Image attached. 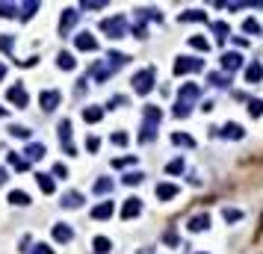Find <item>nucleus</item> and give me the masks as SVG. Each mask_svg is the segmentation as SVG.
I'll return each mask as SVG.
<instances>
[{"label": "nucleus", "instance_id": "52", "mask_svg": "<svg viewBox=\"0 0 263 254\" xmlns=\"http://www.w3.org/2000/svg\"><path fill=\"white\" fill-rule=\"evenodd\" d=\"M3 77H6V65H3V62H0V80H3Z\"/></svg>", "mask_w": 263, "mask_h": 254}, {"label": "nucleus", "instance_id": "22", "mask_svg": "<svg viewBox=\"0 0 263 254\" xmlns=\"http://www.w3.org/2000/svg\"><path fill=\"white\" fill-rule=\"evenodd\" d=\"M222 136H225V139H243V127H240V124H234V121H231V124H225V127H222Z\"/></svg>", "mask_w": 263, "mask_h": 254}, {"label": "nucleus", "instance_id": "24", "mask_svg": "<svg viewBox=\"0 0 263 254\" xmlns=\"http://www.w3.org/2000/svg\"><path fill=\"white\" fill-rule=\"evenodd\" d=\"M210 27H213V33H216V42H225V39H228L231 30H228V24H225V21H213Z\"/></svg>", "mask_w": 263, "mask_h": 254}, {"label": "nucleus", "instance_id": "47", "mask_svg": "<svg viewBox=\"0 0 263 254\" xmlns=\"http://www.w3.org/2000/svg\"><path fill=\"white\" fill-rule=\"evenodd\" d=\"M136 157H122V160H112V169H124V166H130Z\"/></svg>", "mask_w": 263, "mask_h": 254}, {"label": "nucleus", "instance_id": "40", "mask_svg": "<svg viewBox=\"0 0 263 254\" xmlns=\"http://www.w3.org/2000/svg\"><path fill=\"white\" fill-rule=\"evenodd\" d=\"M163 242H166V245H177V234H175V228H169V231L163 234Z\"/></svg>", "mask_w": 263, "mask_h": 254}, {"label": "nucleus", "instance_id": "36", "mask_svg": "<svg viewBox=\"0 0 263 254\" xmlns=\"http://www.w3.org/2000/svg\"><path fill=\"white\" fill-rule=\"evenodd\" d=\"M190 45H193L195 51H210V42H207V39H201V35H193V39H190Z\"/></svg>", "mask_w": 263, "mask_h": 254}, {"label": "nucleus", "instance_id": "18", "mask_svg": "<svg viewBox=\"0 0 263 254\" xmlns=\"http://www.w3.org/2000/svg\"><path fill=\"white\" fill-rule=\"evenodd\" d=\"M260 80H263V65L260 62H251L246 68V83H260Z\"/></svg>", "mask_w": 263, "mask_h": 254}, {"label": "nucleus", "instance_id": "38", "mask_svg": "<svg viewBox=\"0 0 263 254\" xmlns=\"http://www.w3.org/2000/svg\"><path fill=\"white\" fill-rule=\"evenodd\" d=\"M210 83L219 86V89H225V86L231 83V77H228V74H210Z\"/></svg>", "mask_w": 263, "mask_h": 254}, {"label": "nucleus", "instance_id": "45", "mask_svg": "<svg viewBox=\"0 0 263 254\" xmlns=\"http://www.w3.org/2000/svg\"><path fill=\"white\" fill-rule=\"evenodd\" d=\"M225 219H228V222H240V219H243V213L234 210V207H228V210H225Z\"/></svg>", "mask_w": 263, "mask_h": 254}, {"label": "nucleus", "instance_id": "4", "mask_svg": "<svg viewBox=\"0 0 263 254\" xmlns=\"http://www.w3.org/2000/svg\"><path fill=\"white\" fill-rule=\"evenodd\" d=\"M133 89H136L139 95H148V92L154 89V68H142L139 74L133 77Z\"/></svg>", "mask_w": 263, "mask_h": 254}, {"label": "nucleus", "instance_id": "2", "mask_svg": "<svg viewBox=\"0 0 263 254\" xmlns=\"http://www.w3.org/2000/svg\"><path fill=\"white\" fill-rule=\"evenodd\" d=\"M142 133H139V142H154V136H157V124L163 119V110L160 106H145V113H142Z\"/></svg>", "mask_w": 263, "mask_h": 254}, {"label": "nucleus", "instance_id": "27", "mask_svg": "<svg viewBox=\"0 0 263 254\" xmlns=\"http://www.w3.org/2000/svg\"><path fill=\"white\" fill-rule=\"evenodd\" d=\"M21 12V6L15 3H6V0H0V18H15Z\"/></svg>", "mask_w": 263, "mask_h": 254}, {"label": "nucleus", "instance_id": "11", "mask_svg": "<svg viewBox=\"0 0 263 254\" xmlns=\"http://www.w3.org/2000/svg\"><path fill=\"white\" fill-rule=\"evenodd\" d=\"M6 98L15 103V106H27V103H30V95H27V89H24V86H12V89L6 92Z\"/></svg>", "mask_w": 263, "mask_h": 254}, {"label": "nucleus", "instance_id": "14", "mask_svg": "<svg viewBox=\"0 0 263 254\" xmlns=\"http://www.w3.org/2000/svg\"><path fill=\"white\" fill-rule=\"evenodd\" d=\"M53 239H56V242H71V239H74V231H71L68 225L59 222V225H53Z\"/></svg>", "mask_w": 263, "mask_h": 254}, {"label": "nucleus", "instance_id": "46", "mask_svg": "<svg viewBox=\"0 0 263 254\" xmlns=\"http://www.w3.org/2000/svg\"><path fill=\"white\" fill-rule=\"evenodd\" d=\"M124 103H127V98H124V95H112V98H109V110H116V106H124Z\"/></svg>", "mask_w": 263, "mask_h": 254}, {"label": "nucleus", "instance_id": "9", "mask_svg": "<svg viewBox=\"0 0 263 254\" xmlns=\"http://www.w3.org/2000/svg\"><path fill=\"white\" fill-rule=\"evenodd\" d=\"M59 101H62V95H59L56 89H48V92H42V98H39V103H42V110H45V113L56 110V106H59Z\"/></svg>", "mask_w": 263, "mask_h": 254}, {"label": "nucleus", "instance_id": "6", "mask_svg": "<svg viewBox=\"0 0 263 254\" xmlns=\"http://www.w3.org/2000/svg\"><path fill=\"white\" fill-rule=\"evenodd\" d=\"M56 130H59V139H62V148H65V154H77V148H74V142H71V121L62 119L59 124H56Z\"/></svg>", "mask_w": 263, "mask_h": 254}, {"label": "nucleus", "instance_id": "17", "mask_svg": "<svg viewBox=\"0 0 263 254\" xmlns=\"http://www.w3.org/2000/svg\"><path fill=\"white\" fill-rule=\"evenodd\" d=\"M175 195H177L175 184H157V198H160V201H172Z\"/></svg>", "mask_w": 263, "mask_h": 254}, {"label": "nucleus", "instance_id": "37", "mask_svg": "<svg viewBox=\"0 0 263 254\" xmlns=\"http://www.w3.org/2000/svg\"><path fill=\"white\" fill-rule=\"evenodd\" d=\"M9 133L18 136V139H30V127H21V124H12L9 127Z\"/></svg>", "mask_w": 263, "mask_h": 254}, {"label": "nucleus", "instance_id": "13", "mask_svg": "<svg viewBox=\"0 0 263 254\" xmlns=\"http://www.w3.org/2000/svg\"><path fill=\"white\" fill-rule=\"evenodd\" d=\"M74 45H77V51H98V42L92 33H80L74 39Z\"/></svg>", "mask_w": 263, "mask_h": 254}, {"label": "nucleus", "instance_id": "23", "mask_svg": "<svg viewBox=\"0 0 263 254\" xmlns=\"http://www.w3.org/2000/svg\"><path fill=\"white\" fill-rule=\"evenodd\" d=\"M83 119H86L89 124H95V121L104 119V110H101V106H86V110H83Z\"/></svg>", "mask_w": 263, "mask_h": 254}, {"label": "nucleus", "instance_id": "3", "mask_svg": "<svg viewBox=\"0 0 263 254\" xmlns=\"http://www.w3.org/2000/svg\"><path fill=\"white\" fill-rule=\"evenodd\" d=\"M101 30H104L109 39H124V35H127V21H124L122 15L104 18V21H101Z\"/></svg>", "mask_w": 263, "mask_h": 254}, {"label": "nucleus", "instance_id": "21", "mask_svg": "<svg viewBox=\"0 0 263 254\" xmlns=\"http://www.w3.org/2000/svg\"><path fill=\"white\" fill-rule=\"evenodd\" d=\"M24 154H27V160L33 163V160H42L48 151H45V145H42V142H33V145H27V151H24Z\"/></svg>", "mask_w": 263, "mask_h": 254}, {"label": "nucleus", "instance_id": "44", "mask_svg": "<svg viewBox=\"0 0 263 254\" xmlns=\"http://www.w3.org/2000/svg\"><path fill=\"white\" fill-rule=\"evenodd\" d=\"M0 51L3 53L12 51V35H0Z\"/></svg>", "mask_w": 263, "mask_h": 254}, {"label": "nucleus", "instance_id": "51", "mask_svg": "<svg viewBox=\"0 0 263 254\" xmlns=\"http://www.w3.org/2000/svg\"><path fill=\"white\" fill-rule=\"evenodd\" d=\"M6 180H9V174H6V169H0V187H3Z\"/></svg>", "mask_w": 263, "mask_h": 254}, {"label": "nucleus", "instance_id": "50", "mask_svg": "<svg viewBox=\"0 0 263 254\" xmlns=\"http://www.w3.org/2000/svg\"><path fill=\"white\" fill-rule=\"evenodd\" d=\"M33 254H53V248H51V245H42V242H39V245L33 248Z\"/></svg>", "mask_w": 263, "mask_h": 254}, {"label": "nucleus", "instance_id": "8", "mask_svg": "<svg viewBox=\"0 0 263 254\" xmlns=\"http://www.w3.org/2000/svg\"><path fill=\"white\" fill-rule=\"evenodd\" d=\"M222 68H225L228 74L240 71V68H243V56H240L237 51H225V53H222Z\"/></svg>", "mask_w": 263, "mask_h": 254}, {"label": "nucleus", "instance_id": "35", "mask_svg": "<svg viewBox=\"0 0 263 254\" xmlns=\"http://www.w3.org/2000/svg\"><path fill=\"white\" fill-rule=\"evenodd\" d=\"M243 30H246V33H251V35H260V33H263V27L257 24V21H254V18H248L246 24H243Z\"/></svg>", "mask_w": 263, "mask_h": 254}, {"label": "nucleus", "instance_id": "5", "mask_svg": "<svg viewBox=\"0 0 263 254\" xmlns=\"http://www.w3.org/2000/svg\"><path fill=\"white\" fill-rule=\"evenodd\" d=\"M204 62L201 59H195V56H180L175 59V74H195V71H201Z\"/></svg>", "mask_w": 263, "mask_h": 254}, {"label": "nucleus", "instance_id": "30", "mask_svg": "<svg viewBox=\"0 0 263 254\" xmlns=\"http://www.w3.org/2000/svg\"><path fill=\"white\" fill-rule=\"evenodd\" d=\"M180 21L186 24V21H207V15L201 12V9H190V12H180Z\"/></svg>", "mask_w": 263, "mask_h": 254}, {"label": "nucleus", "instance_id": "1", "mask_svg": "<svg viewBox=\"0 0 263 254\" xmlns=\"http://www.w3.org/2000/svg\"><path fill=\"white\" fill-rule=\"evenodd\" d=\"M198 95H201V89L195 83H186L180 89V95H177V103H175V116L177 119H183V116H190L193 113V103L198 101Z\"/></svg>", "mask_w": 263, "mask_h": 254}, {"label": "nucleus", "instance_id": "41", "mask_svg": "<svg viewBox=\"0 0 263 254\" xmlns=\"http://www.w3.org/2000/svg\"><path fill=\"white\" fill-rule=\"evenodd\" d=\"M248 113H251L254 119H257V116H263V101H251V103H248Z\"/></svg>", "mask_w": 263, "mask_h": 254}, {"label": "nucleus", "instance_id": "28", "mask_svg": "<svg viewBox=\"0 0 263 254\" xmlns=\"http://www.w3.org/2000/svg\"><path fill=\"white\" fill-rule=\"evenodd\" d=\"M9 201L15 204V207H27V204H30V195L21 192V189H15V192H9Z\"/></svg>", "mask_w": 263, "mask_h": 254}, {"label": "nucleus", "instance_id": "10", "mask_svg": "<svg viewBox=\"0 0 263 254\" xmlns=\"http://www.w3.org/2000/svg\"><path fill=\"white\" fill-rule=\"evenodd\" d=\"M77 18H80L77 9H65L59 18V35H68V30H74V24H77Z\"/></svg>", "mask_w": 263, "mask_h": 254}, {"label": "nucleus", "instance_id": "7", "mask_svg": "<svg viewBox=\"0 0 263 254\" xmlns=\"http://www.w3.org/2000/svg\"><path fill=\"white\" fill-rule=\"evenodd\" d=\"M112 71H119V68L112 65L109 59H101V62H95V65H92V71H89V74H92L98 83H104V80L109 77V74H112Z\"/></svg>", "mask_w": 263, "mask_h": 254}, {"label": "nucleus", "instance_id": "39", "mask_svg": "<svg viewBox=\"0 0 263 254\" xmlns=\"http://www.w3.org/2000/svg\"><path fill=\"white\" fill-rule=\"evenodd\" d=\"M166 171H169V174H180V171H183V160H172V163L166 166Z\"/></svg>", "mask_w": 263, "mask_h": 254}, {"label": "nucleus", "instance_id": "20", "mask_svg": "<svg viewBox=\"0 0 263 254\" xmlns=\"http://www.w3.org/2000/svg\"><path fill=\"white\" fill-rule=\"evenodd\" d=\"M62 207H71V210L83 207V195H80V192H65V195H62Z\"/></svg>", "mask_w": 263, "mask_h": 254}, {"label": "nucleus", "instance_id": "34", "mask_svg": "<svg viewBox=\"0 0 263 254\" xmlns=\"http://www.w3.org/2000/svg\"><path fill=\"white\" fill-rule=\"evenodd\" d=\"M142 180H145L142 171H127V174H124V184H127V187H136V184H142Z\"/></svg>", "mask_w": 263, "mask_h": 254}, {"label": "nucleus", "instance_id": "53", "mask_svg": "<svg viewBox=\"0 0 263 254\" xmlns=\"http://www.w3.org/2000/svg\"><path fill=\"white\" fill-rule=\"evenodd\" d=\"M0 116H6V110H3V106H0Z\"/></svg>", "mask_w": 263, "mask_h": 254}, {"label": "nucleus", "instance_id": "15", "mask_svg": "<svg viewBox=\"0 0 263 254\" xmlns=\"http://www.w3.org/2000/svg\"><path fill=\"white\" fill-rule=\"evenodd\" d=\"M112 210H116V204H112V201L98 204V207H92V219H109V216H112Z\"/></svg>", "mask_w": 263, "mask_h": 254}, {"label": "nucleus", "instance_id": "26", "mask_svg": "<svg viewBox=\"0 0 263 254\" xmlns=\"http://www.w3.org/2000/svg\"><path fill=\"white\" fill-rule=\"evenodd\" d=\"M9 166L18 169V171H27L30 169V160H27V157H18V154H9Z\"/></svg>", "mask_w": 263, "mask_h": 254}, {"label": "nucleus", "instance_id": "32", "mask_svg": "<svg viewBox=\"0 0 263 254\" xmlns=\"http://www.w3.org/2000/svg\"><path fill=\"white\" fill-rule=\"evenodd\" d=\"M35 9H39V3H35V0H27V3L21 6V18H24V21H27V18H33Z\"/></svg>", "mask_w": 263, "mask_h": 254}, {"label": "nucleus", "instance_id": "16", "mask_svg": "<svg viewBox=\"0 0 263 254\" xmlns=\"http://www.w3.org/2000/svg\"><path fill=\"white\" fill-rule=\"evenodd\" d=\"M207 228H210V213H198L195 219H190V231H195V234L207 231Z\"/></svg>", "mask_w": 263, "mask_h": 254}, {"label": "nucleus", "instance_id": "19", "mask_svg": "<svg viewBox=\"0 0 263 254\" xmlns=\"http://www.w3.org/2000/svg\"><path fill=\"white\" fill-rule=\"evenodd\" d=\"M35 180H39V189H42L45 195H53L56 184H53V177H51V174H35Z\"/></svg>", "mask_w": 263, "mask_h": 254}, {"label": "nucleus", "instance_id": "43", "mask_svg": "<svg viewBox=\"0 0 263 254\" xmlns=\"http://www.w3.org/2000/svg\"><path fill=\"white\" fill-rule=\"evenodd\" d=\"M86 148H89V154H95L98 148H101V139H98V136H89V139H86Z\"/></svg>", "mask_w": 263, "mask_h": 254}, {"label": "nucleus", "instance_id": "33", "mask_svg": "<svg viewBox=\"0 0 263 254\" xmlns=\"http://www.w3.org/2000/svg\"><path fill=\"white\" fill-rule=\"evenodd\" d=\"M172 142H175V145H183V148H193L195 145V139L193 136H186V133H175L172 136Z\"/></svg>", "mask_w": 263, "mask_h": 254}, {"label": "nucleus", "instance_id": "25", "mask_svg": "<svg viewBox=\"0 0 263 254\" xmlns=\"http://www.w3.org/2000/svg\"><path fill=\"white\" fill-rule=\"evenodd\" d=\"M56 65L62 68V71H71V68L77 65V62H74V56H71L68 51H62V53H59V56H56Z\"/></svg>", "mask_w": 263, "mask_h": 254}, {"label": "nucleus", "instance_id": "49", "mask_svg": "<svg viewBox=\"0 0 263 254\" xmlns=\"http://www.w3.org/2000/svg\"><path fill=\"white\" fill-rule=\"evenodd\" d=\"M112 145H127V133H112Z\"/></svg>", "mask_w": 263, "mask_h": 254}, {"label": "nucleus", "instance_id": "48", "mask_svg": "<svg viewBox=\"0 0 263 254\" xmlns=\"http://www.w3.org/2000/svg\"><path fill=\"white\" fill-rule=\"evenodd\" d=\"M53 174H56V177H68V169H65L62 163H56V166H53Z\"/></svg>", "mask_w": 263, "mask_h": 254}, {"label": "nucleus", "instance_id": "31", "mask_svg": "<svg viewBox=\"0 0 263 254\" xmlns=\"http://www.w3.org/2000/svg\"><path fill=\"white\" fill-rule=\"evenodd\" d=\"M109 189H112V180H109V177H101V180H95V187H92V192L104 195V192H109Z\"/></svg>", "mask_w": 263, "mask_h": 254}, {"label": "nucleus", "instance_id": "42", "mask_svg": "<svg viewBox=\"0 0 263 254\" xmlns=\"http://www.w3.org/2000/svg\"><path fill=\"white\" fill-rule=\"evenodd\" d=\"M80 6H83V9H104L106 3H104V0H83Z\"/></svg>", "mask_w": 263, "mask_h": 254}, {"label": "nucleus", "instance_id": "29", "mask_svg": "<svg viewBox=\"0 0 263 254\" xmlns=\"http://www.w3.org/2000/svg\"><path fill=\"white\" fill-rule=\"evenodd\" d=\"M92 248H95L98 254H106L109 248H112V242H109L106 237H95V239H92Z\"/></svg>", "mask_w": 263, "mask_h": 254}, {"label": "nucleus", "instance_id": "12", "mask_svg": "<svg viewBox=\"0 0 263 254\" xmlns=\"http://www.w3.org/2000/svg\"><path fill=\"white\" fill-rule=\"evenodd\" d=\"M139 213H142V201H139V198H127V201H124V207H122V219L124 222L136 219Z\"/></svg>", "mask_w": 263, "mask_h": 254}]
</instances>
